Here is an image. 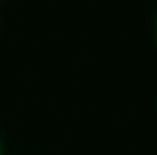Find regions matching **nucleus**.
<instances>
[{"label": "nucleus", "instance_id": "nucleus-1", "mask_svg": "<svg viewBox=\"0 0 157 155\" xmlns=\"http://www.w3.org/2000/svg\"><path fill=\"white\" fill-rule=\"evenodd\" d=\"M153 41H155V48H157V9L153 14Z\"/></svg>", "mask_w": 157, "mask_h": 155}, {"label": "nucleus", "instance_id": "nucleus-2", "mask_svg": "<svg viewBox=\"0 0 157 155\" xmlns=\"http://www.w3.org/2000/svg\"><path fill=\"white\" fill-rule=\"evenodd\" d=\"M0 155H5V141H2V135H0Z\"/></svg>", "mask_w": 157, "mask_h": 155}]
</instances>
